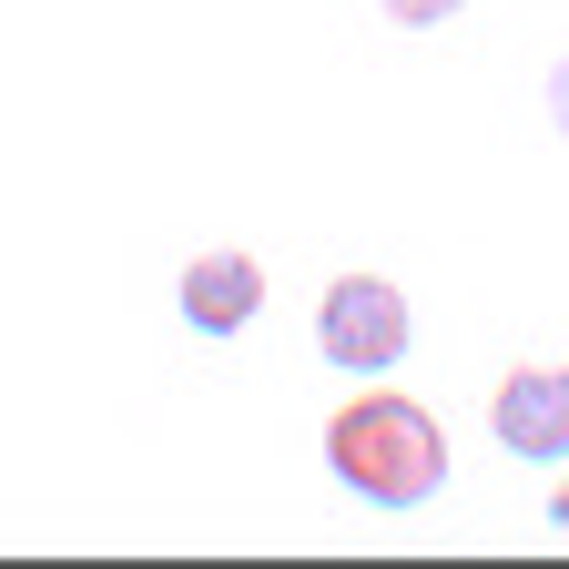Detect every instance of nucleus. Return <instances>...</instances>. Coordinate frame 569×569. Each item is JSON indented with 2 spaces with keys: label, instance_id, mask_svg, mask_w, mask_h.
Instances as JSON below:
<instances>
[{
  "label": "nucleus",
  "instance_id": "obj_1",
  "mask_svg": "<svg viewBox=\"0 0 569 569\" xmlns=\"http://www.w3.org/2000/svg\"><path fill=\"white\" fill-rule=\"evenodd\" d=\"M326 468L367 498V509H427V498L448 488V438L438 417L397 387H367L356 407H336L326 427Z\"/></svg>",
  "mask_w": 569,
  "mask_h": 569
},
{
  "label": "nucleus",
  "instance_id": "obj_2",
  "mask_svg": "<svg viewBox=\"0 0 569 569\" xmlns=\"http://www.w3.org/2000/svg\"><path fill=\"white\" fill-rule=\"evenodd\" d=\"M316 346H326V367H356V377L397 367L407 356V296L387 274H336L326 306H316Z\"/></svg>",
  "mask_w": 569,
  "mask_h": 569
},
{
  "label": "nucleus",
  "instance_id": "obj_3",
  "mask_svg": "<svg viewBox=\"0 0 569 569\" xmlns=\"http://www.w3.org/2000/svg\"><path fill=\"white\" fill-rule=\"evenodd\" d=\"M509 458H569V367H519L488 407Z\"/></svg>",
  "mask_w": 569,
  "mask_h": 569
},
{
  "label": "nucleus",
  "instance_id": "obj_4",
  "mask_svg": "<svg viewBox=\"0 0 569 569\" xmlns=\"http://www.w3.org/2000/svg\"><path fill=\"white\" fill-rule=\"evenodd\" d=\"M264 316V264L254 254H193L183 264V326L193 336H244Z\"/></svg>",
  "mask_w": 569,
  "mask_h": 569
},
{
  "label": "nucleus",
  "instance_id": "obj_5",
  "mask_svg": "<svg viewBox=\"0 0 569 569\" xmlns=\"http://www.w3.org/2000/svg\"><path fill=\"white\" fill-rule=\"evenodd\" d=\"M377 11L397 21V31H438V21H458L468 0H377Z\"/></svg>",
  "mask_w": 569,
  "mask_h": 569
},
{
  "label": "nucleus",
  "instance_id": "obj_6",
  "mask_svg": "<svg viewBox=\"0 0 569 569\" xmlns=\"http://www.w3.org/2000/svg\"><path fill=\"white\" fill-rule=\"evenodd\" d=\"M549 122H559V132H569V51H559V61H549Z\"/></svg>",
  "mask_w": 569,
  "mask_h": 569
},
{
  "label": "nucleus",
  "instance_id": "obj_7",
  "mask_svg": "<svg viewBox=\"0 0 569 569\" xmlns=\"http://www.w3.org/2000/svg\"><path fill=\"white\" fill-rule=\"evenodd\" d=\"M549 529H559V539H569V478H559V498H549Z\"/></svg>",
  "mask_w": 569,
  "mask_h": 569
}]
</instances>
